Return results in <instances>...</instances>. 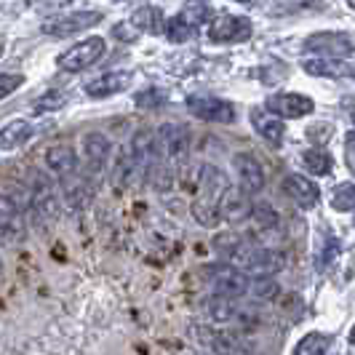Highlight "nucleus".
I'll return each mask as SVG.
<instances>
[{"mask_svg": "<svg viewBox=\"0 0 355 355\" xmlns=\"http://www.w3.org/2000/svg\"><path fill=\"white\" fill-rule=\"evenodd\" d=\"M203 339L211 345V350L216 355H254V347L232 329L209 331V334H203Z\"/></svg>", "mask_w": 355, "mask_h": 355, "instance_id": "nucleus-21", "label": "nucleus"}, {"mask_svg": "<svg viewBox=\"0 0 355 355\" xmlns=\"http://www.w3.org/2000/svg\"><path fill=\"white\" fill-rule=\"evenodd\" d=\"M179 17L184 19L190 27H200V24L211 21V6H209V0H187L182 6Z\"/></svg>", "mask_w": 355, "mask_h": 355, "instance_id": "nucleus-30", "label": "nucleus"}, {"mask_svg": "<svg viewBox=\"0 0 355 355\" xmlns=\"http://www.w3.org/2000/svg\"><path fill=\"white\" fill-rule=\"evenodd\" d=\"M0 235H6L11 241H19L24 235V219H21L17 200L3 196V193H0Z\"/></svg>", "mask_w": 355, "mask_h": 355, "instance_id": "nucleus-25", "label": "nucleus"}, {"mask_svg": "<svg viewBox=\"0 0 355 355\" xmlns=\"http://www.w3.org/2000/svg\"><path fill=\"white\" fill-rule=\"evenodd\" d=\"M67 99H70V94L64 89H51L46 91V94H40L35 99V115H46V112H56V110H62V107L67 105Z\"/></svg>", "mask_w": 355, "mask_h": 355, "instance_id": "nucleus-31", "label": "nucleus"}, {"mask_svg": "<svg viewBox=\"0 0 355 355\" xmlns=\"http://www.w3.org/2000/svg\"><path fill=\"white\" fill-rule=\"evenodd\" d=\"M254 27L246 17H235V14H219L209 21V40L211 43H243L249 40Z\"/></svg>", "mask_w": 355, "mask_h": 355, "instance_id": "nucleus-12", "label": "nucleus"}, {"mask_svg": "<svg viewBox=\"0 0 355 355\" xmlns=\"http://www.w3.org/2000/svg\"><path fill=\"white\" fill-rule=\"evenodd\" d=\"M118 3H123V0H118Z\"/></svg>", "mask_w": 355, "mask_h": 355, "instance_id": "nucleus-48", "label": "nucleus"}, {"mask_svg": "<svg viewBox=\"0 0 355 355\" xmlns=\"http://www.w3.org/2000/svg\"><path fill=\"white\" fill-rule=\"evenodd\" d=\"M329 137H331V125L329 123H315L307 128V139L313 144H326Z\"/></svg>", "mask_w": 355, "mask_h": 355, "instance_id": "nucleus-39", "label": "nucleus"}, {"mask_svg": "<svg viewBox=\"0 0 355 355\" xmlns=\"http://www.w3.org/2000/svg\"><path fill=\"white\" fill-rule=\"evenodd\" d=\"M265 107L284 121H300V118H307L315 112V102L304 94H294V91H281V94L267 96Z\"/></svg>", "mask_w": 355, "mask_h": 355, "instance_id": "nucleus-11", "label": "nucleus"}, {"mask_svg": "<svg viewBox=\"0 0 355 355\" xmlns=\"http://www.w3.org/2000/svg\"><path fill=\"white\" fill-rule=\"evenodd\" d=\"M209 318L219 326H235V329H249L257 320L254 310L238 304V300H227V297H214L209 302Z\"/></svg>", "mask_w": 355, "mask_h": 355, "instance_id": "nucleus-13", "label": "nucleus"}, {"mask_svg": "<svg viewBox=\"0 0 355 355\" xmlns=\"http://www.w3.org/2000/svg\"><path fill=\"white\" fill-rule=\"evenodd\" d=\"M30 209L43 222H53L62 211V196H59L56 184L40 171H35L33 182H30Z\"/></svg>", "mask_w": 355, "mask_h": 355, "instance_id": "nucleus-5", "label": "nucleus"}, {"mask_svg": "<svg viewBox=\"0 0 355 355\" xmlns=\"http://www.w3.org/2000/svg\"><path fill=\"white\" fill-rule=\"evenodd\" d=\"M3 51H6V46H3V43H0V56H3Z\"/></svg>", "mask_w": 355, "mask_h": 355, "instance_id": "nucleus-45", "label": "nucleus"}, {"mask_svg": "<svg viewBox=\"0 0 355 355\" xmlns=\"http://www.w3.org/2000/svg\"><path fill=\"white\" fill-rule=\"evenodd\" d=\"M304 51H313V56L350 59L355 53V37L347 33H313L304 40Z\"/></svg>", "mask_w": 355, "mask_h": 355, "instance_id": "nucleus-9", "label": "nucleus"}, {"mask_svg": "<svg viewBox=\"0 0 355 355\" xmlns=\"http://www.w3.org/2000/svg\"><path fill=\"white\" fill-rule=\"evenodd\" d=\"M139 171H142L139 160L134 158L131 147L125 144L123 150L118 153V158H115V166H112V187H115V190H125L134 179L139 177Z\"/></svg>", "mask_w": 355, "mask_h": 355, "instance_id": "nucleus-24", "label": "nucleus"}, {"mask_svg": "<svg viewBox=\"0 0 355 355\" xmlns=\"http://www.w3.org/2000/svg\"><path fill=\"white\" fill-rule=\"evenodd\" d=\"M243 243V238L241 235H235V232H222V235H216L214 238V249L219 251L225 259H227V254H230L232 249H238Z\"/></svg>", "mask_w": 355, "mask_h": 355, "instance_id": "nucleus-36", "label": "nucleus"}, {"mask_svg": "<svg viewBox=\"0 0 355 355\" xmlns=\"http://www.w3.org/2000/svg\"><path fill=\"white\" fill-rule=\"evenodd\" d=\"M33 134H35V128L30 121H24V118H19V121H11V123H6L0 128V150H19L21 144H27L33 139Z\"/></svg>", "mask_w": 355, "mask_h": 355, "instance_id": "nucleus-26", "label": "nucleus"}, {"mask_svg": "<svg viewBox=\"0 0 355 355\" xmlns=\"http://www.w3.org/2000/svg\"><path fill=\"white\" fill-rule=\"evenodd\" d=\"M232 168L238 177V187L249 196H257L265 190V168L251 153H235L232 155Z\"/></svg>", "mask_w": 355, "mask_h": 355, "instance_id": "nucleus-14", "label": "nucleus"}, {"mask_svg": "<svg viewBox=\"0 0 355 355\" xmlns=\"http://www.w3.org/2000/svg\"><path fill=\"white\" fill-rule=\"evenodd\" d=\"M187 112L198 121H206V123H232L235 121V107L219 96H209V94L190 96Z\"/></svg>", "mask_w": 355, "mask_h": 355, "instance_id": "nucleus-10", "label": "nucleus"}, {"mask_svg": "<svg viewBox=\"0 0 355 355\" xmlns=\"http://www.w3.org/2000/svg\"><path fill=\"white\" fill-rule=\"evenodd\" d=\"M19 86H24V75H17V72H6V75H0V102H3L6 96H11Z\"/></svg>", "mask_w": 355, "mask_h": 355, "instance_id": "nucleus-37", "label": "nucleus"}, {"mask_svg": "<svg viewBox=\"0 0 355 355\" xmlns=\"http://www.w3.org/2000/svg\"><path fill=\"white\" fill-rule=\"evenodd\" d=\"M166 102V91L158 89V86H147L144 91H139L137 96H134V105L142 107V110H155Z\"/></svg>", "mask_w": 355, "mask_h": 355, "instance_id": "nucleus-35", "label": "nucleus"}, {"mask_svg": "<svg viewBox=\"0 0 355 355\" xmlns=\"http://www.w3.org/2000/svg\"><path fill=\"white\" fill-rule=\"evenodd\" d=\"M251 125H254V131H257L270 147H281V144H284V137H286L284 118H278V115L270 112L267 107H254V110H251Z\"/></svg>", "mask_w": 355, "mask_h": 355, "instance_id": "nucleus-16", "label": "nucleus"}, {"mask_svg": "<svg viewBox=\"0 0 355 355\" xmlns=\"http://www.w3.org/2000/svg\"><path fill=\"white\" fill-rule=\"evenodd\" d=\"M128 21H131L139 33H147V35H160V33H163V27H166L163 11L155 8V6H142V8H137Z\"/></svg>", "mask_w": 355, "mask_h": 355, "instance_id": "nucleus-27", "label": "nucleus"}, {"mask_svg": "<svg viewBox=\"0 0 355 355\" xmlns=\"http://www.w3.org/2000/svg\"><path fill=\"white\" fill-rule=\"evenodd\" d=\"M331 209L334 211H355V182H342L331 190Z\"/></svg>", "mask_w": 355, "mask_h": 355, "instance_id": "nucleus-33", "label": "nucleus"}, {"mask_svg": "<svg viewBox=\"0 0 355 355\" xmlns=\"http://www.w3.org/2000/svg\"><path fill=\"white\" fill-rule=\"evenodd\" d=\"M99 21H102L99 11H72V14L46 19L40 30L51 37H70V35H78V33H86L91 27H96Z\"/></svg>", "mask_w": 355, "mask_h": 355, "instance_id": "nucleus-8", "label": "nucleus"}, {"mask_svg": "<svg viewBox=\"0 0 355 355\" xmlns=\"http://www.w3.org/2000/svg\"><path fill=\"white\" fill-rule=\"evenodd\" d=\"M345 158H347V168L355 174V131L345 137Z\"/></svg>", "mask_w": 355, "mask_h": 355, "instance_id": "nucleus-41", "label": "nucleus"}, {"mask_svg": "<svg viewBox=\"0 0 355 355\" xmlns=\"http://www.w3.org/2000/svg\"><path fill=\"white\" fill-rule=\"evenodd\" d=\"M46 166H49V171H51L56 179H64L75 174L78 171V153H75V147L72 144H51L49 150H46Z\"/></svg>", "mask_w": 355, "mask_h": 355, "instance_id": "nucleus-22", "label": "nucleus"}, {"mask_svg": "<svg viewBox=\"0 0 355 355\" xmlns=\"http://www.w3.org/2000/svg\"><path fill=\"white\" fill-rule=\"evenodd\" d=\"M347 6H350V8L355 11V0H347Z\"/></svg>", "mask_w": 355, "mask_h": 355, "instance_id": "nucleus-43", "label": "nucleus"}, {"mask_svg": "<svg viewBox=\"0 0 355 355\" xmlns=\"http://www.w3.org/2000/svg\"><path fill=\"white\" fill-rule=\"evenodd\" d=\"M238 3H257V0H238Z\"/></svg>", "mask_w": 355, "mask_h": 355, "instance_id": "nucleus-44", "label": "nucleus"}, {"mask_svg": "<svg viewBox=\"0 0 355 355\" xmlns=\"http://www.w3.org/2000/svg\"><path fill=\"white\" fill-rule=\"evenodd\" d=\"M302 70L313 78H350L355 75V64L331 56H307L302 59Z\"/></svg>", "mask_w": 355, "mask_h": 355, "instance_id": "nucleus-20", "label": "nucleus"}, {"mask_svg": "<svg viewBox=\"0 0 355 355\" xmlns=\"http://www.w3.org/2000/svg\"><path fill=\"white\" fill-rule=\"evenodd\" d=\"M112 35L118 37V40H123V43H134L137 35H139V30H137L131 21H125V24H118V27L112 30Z\"/></svg>", "mask_w": 355, "mask_h": 355, "instance_id": "nucleus-40", "label": "nucleus"}, {"mask_svg": "<svg viewBox=\"0 0 355 355\" xmlns=\"http://www.w3.org/2000/svg\"><path fill=\"white\" fill-rule=\"evenodd\" d=\"M278 11H302V8H313L318 6V0H270Z\"/></svg>", "mask_w": 355, "mask_h": 355, "instance_id": "nucleus-38", "label": "nucleus"}, {"mask_svg": "<svg viewBox=\"0 0 355 355\" xmlns=\"http://www.w3.org/2000/svg\"><path fill=\"white\" fill-rule=\"evenodd\" d=\"M302 166L313 177H329L331 168H334V160H331V155L323 147H313V150H304L302 153Z\"/></svg>", "mask_w": 355, "mask_h": 355, "instance_id": "nucleus-28", "label": "nucleus"}, {"mask_svg": "<svg viewBox=\"0 0 355 355\" xmlns=\"http://www.w3.org/2000/svg\"><path fill=\"white\" fill-rule=\"evenodd\" d=\"M249 219L251 227H254V235L262 238V241H270V235L281 232V216H278V211L270 203H254Z\"/></svg>", "mask_w": 355, "mask_h": 355, "instance_id": "nucleus-23", "label": "nucleus"}, {"mask_svg": "<svg viewBox=\"0 0 355 355\" xmlns=\"http://www.w3.org/2000/svg\"><path fill=\"white\" fill-rule=\"evenodd\" d=\"M251 206H254V200H251L249 193H243L241 187H232L230 184L225 190L222 200H219V216L227 225H238V222H246L249 219Z\"/></svg>", "mask_w": 355, "mask_h": 355, "instance_id": "nucleus-15", "label": "nucleus"}, {"mask_svg": "<svg viewBox=\"0 0 355 355\" xmlns=\"http://www.w3.org/2000/svg\"><path fill=\"white\" fill-rule=\"evenodd\" d=\"M284 190L300 209H315L320 200V187L310 177H302V174H286Z\"/></svg>", "mask_w": 355, "mask_h": 355, "instance_id": "nucleus-18", "label": "nucleus"}, {"mask_svg": "<svg viewBox=\"0 0 355 355\" xmlns=\"http://www.w3.org/2000/svg\"><path fill=\"white\" fill-rule=\"evenodd\" d=\"M331 347V334H323V331H310L304 334L297 345L291 355H326Z\"/></svg>", "mask_w": 355, "mask_h": 355, "instance_id": "nucleus-29", "label": "nucleus"}, {"mask_svg": "<svg viewBox=\"0 0 355 355\" xmlns=\"http://www.w3.org/2000/svg\"><path fill=\"white\" fill-rule=\"evenodd\" d=\"M353 121H355V112H353Z\"/></svg>", "mask_w": 355, "mask_h": 355, "instance_id": "nucleus-47", "label": "nucleus"}, {"mask_svg": "<svg viewBox=\"0 0 355 355\" xmlns=\"http://www.w3.org/2000/svg\"><path fill=\"white\" fill-rule=\"evenodd\" d=\"M249 291H251V297L259 300V302H272V300L281 297V284H278L272 275H265V278L251 281Z\"/></svg>", "mask_w": 355, "mask_h": 355, "instance_id": "nucleus-32", "label": "nucleus"}, {"mask_svg": "<svg viewBox=\"0 0 355 355\" xmlns=\"http://www.w3.org/2000/svg\"><path fill=\"white\" fill-rule=\"evenodd\" d=\"M227 187H230V179H227V174L222 168H216L211 163L200 166V171H198V193L193 198V206H190L193 219H196L200 227H209L211 230V227H216L222 222V216H219V200H222Z\"/></svg>", "mask_w": 355, "mask_h": 355, "instance_id": "nucleus-1", "label": "nucleus"}, {"mask_svg": "<svg viewBox=\"0 0 355 355\" xmlns=\"http://www.w3.org/2000/svg\"><path fill=\"white\" fill-rule=\"evenodd\" d=\"M107 51V43L105 37L99 35H91L80 43H75L72 49H67L64 53L56 56V67L64 72H83L89 70L91 64H96Z\"/></svg>", "mask_w": 355, "mask_h": 355, "instance_id": "nucleus-4", "label": "nucleus"}, {"mask_svg": "<svg viewBox=\"0 0 355 355\" xmlns=\"http://www.w3.org/2000/svg\"><path fill=\"white\" fill-rule=\"evenodd\" d=\"M59 184H62V198L67 200L70 209L80 211V209L91 206V200H94V182L89 177L75 171L70 177L59 179Z\"/></svg>", "mask_w": 355, "mask_h": 355, "instance_id": "nucleus-19", "label": "nucleus"}, {"mask_svg": "<svg viewBox=\"0 0 355 355\" xmlns=\"http://www.w3.org/2000/svg\"><path fill=\"white\" fill-rule=\"evenodd\" d=\"M110 155H112V142H110L107 134H102V131L83 134V139H80V163H83V171L80 174L89 177L91 182H96V179L105 174Z\"/></svg>", "mask_w": 355, "mask_h": 355, "instance_id": "nucleus-3", "label": "nucleus"}, {"mask_svg": "<svg viewBox=\"0 0 355 355\" xmlns=\"http://www.w3.org/2000/svg\"><path fill=\"white\" fill-rule=\"evenodd\" d=\"M350 342L355 345V326H353V331H350Z\"/></svg>", "mask_w": 355, "mask_h": 355, "instance_id": "nucleus-42", "label": "nucleus"}, {"mask_svg": "<svg viewBox=\"0 0 355 355\" xmlns=\"http://www.w3.org/2000/svg\"><path fill=\"white\" fill-rule=\"evenodd\" d=\"M206 275H209V281H211L214 297L241 300L243 294H249L251 278L246 275V272H243V270L232 267L230 262H227V265H214V267H209V270H206Z\"/></svg>", "mask_w": 355, "mask_h": 355, "instance_id": "nucleus-6", "label": "nucleus"}, {"mask_svg": "<svg viewBox=\"0 0 355 355\" xmlns=\"http://www.w3.org/2000/svg\"><path fill=\"white\" fill-rule=\"evenodd\" d=\"M227 262L238 270H243L249 278H265L275 275L286 267V254L272 246H254V243H241L238 249L227 254Z\"/></svg>", "mask_w": 355, "mask_h": 355, "instance_id": "nucleus-2", "label": "nucleus"}, {"mask_svg": "<svg viewBox=\"0 0 355 355\" xmlns=\"http://www.w3.org/2000/svg\"><path fill=\"white\" fill-rule=\"evenodd\" d=\"M0 272H3V259H0Z\"/></svg>", "mask_w": 355, "mask_h": 355, "instance_id": "nucleus-46", "label": "nucleus"}, {"mask_svg": "<svg viewBox=\"0 0 355 355\" xmlns=\"http://www.w3.org/2000/svg\"><path fill=\"white\" fill-rule=\"evenodd\" d=\"M155 150H158V158L166 160L168 166H177L187 158L190 153V134L187 128H182L177 123H163L155 134Z\"/></svg>", "mask_w": 355, "mask_h": 355, "instance_id": "nucleus-7", "label": "nucleus"}, {"mask_svg": "<svg viewBox=\"0 0 355 355\" xmlns=\"http://www.w3.org/2000/svg\"><path fill=\"white\" fill-rule=\"evenodd\" d=\"M190 30H193V27L179 17V14L177 17H171V19H166V27H163V33H166V37H168L171 43H187Z\"/></svg>", "mask_w": 355, "mask_h": 355, "instance_id": "nucleus-34", "label": "nucleus"}, {"mask_svg": "<svg viewBox=\"0 0 355 355\" xmlns=\"http://www.w3.org/2000/svg\"><path fill=\"white\" fill-rule=\"evenodd\" d=\"M131 80H134V75L128 70H112V72H105V75H99V78H94L89 80L83 91L89 94L91 99H107V96H115V94H121L131 86Z\"/></svg>", "mask_w": 355, "mask_h": 355, "instance_id": "nucleus-17", "label": "nucleus"}]
</instances>
